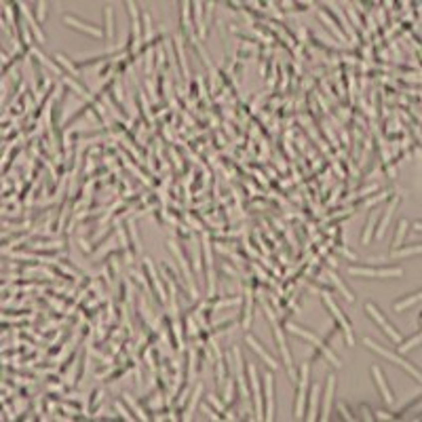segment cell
I'll list each match as a JSON object with an SVG mask.
<instances>
[{"mask_svg":"<svg viewBox=\"0 0 422 422\" xmlns=\"http://www.w3.org/2000/svg\"><path fill=\"white\" fill-rule=\"evenodd\" d=\"M365 344H367V346H370V348H372V351H376V353H378L380 357H384V359H389V361H395V363H397V365H401V367H403V370H408V372H410L412 376H414V378H416V380H420V372H418V370H416V367H414V365H412L410 361H406V359H401V357H397V355H393L391 351H387V348H382L380 344H376V342H374V340H370V338H365Z\"/></svg>","mask_w":422,"mask_h":422,"instance_id":"cell-1","label":"cell"},{"mask_svg":"<svg viewBox=\"0 0 422 422\" xmlns=\"http://www.w3.org/2000/svg\"><path fill=\"white\" fill-rule=\"evenodd\" d=\"M291 331H293V334H298V336H302V338H306V340H308V342H312V344H315V346L319 348V351H321L323 355H325V357H327V359H329V361H331V363H334L336 367H340V365H342V363H340V359H338V357H336L334 353H331V348H329V346H327L325 342H323V340H321V338H317V336H312V334H310V331H306V329H302V327H295V325H291Z\"/></svg>","mask_w":422,"mask_h":422,"instance_id":"cell-2","label":"cell"},{"mask_svg":"<svg viewBox=\"0 0 422 422\" xmlns=\"http://www.w3.org/2000/svg\"><path fill=\"white\" fill-rule=\"evenodd\" d=\"M323 302L327 304V308H329V312H331V317H334L336 321H338V325L342 327V331L346 334V340H348V344H353V329H351V323H348V319L342 315V310H340L338 306H336V302L329 298V295H323Z\"/></svg>","mask_w":422,"mask_h":422,"instance_id":"cell-3","label":"cell"},{"mask_svg":"<svg viewBox=\"0 0 422 422\" xmlns=\"http://www.w3.org/2000/svg\"><path fill=\"white\" fill-rule=\"evenodd\" d=\"M367 312H370V317H372L376 323H378V325H382V329L387 331L389 338L393 340V342H399V340H401L399 331H397V329H393V325H391V323H389L387 319H384V315H382V312H380L378 308L374 306V304H367Z\"/></svg>","mask_w":422,"mask_h":422,"instance_id":"cell-4","label":"cell"},{"mask_svg":"<svg viewBox=\"0 0 422 422\" xmlns=\"http://www.w3.org/2000/svg\"><path fill=\"white\" fill-rule=\"evenodd\" d=\"M268 319H271V325H273V329H275V338H277V344H279V348H281V353H283V359H285V363H287V365H291V357H289V351H287L285 338H283V334H281L279 325H277V319H275V315H273L271 310H268Z\"/></svg>","mask_w":422,"mask_h":422,"instance_id":"cell-5","label":"cell"},{"mask_svg":"<svg viewBox=\"0 0 422 422\" xmlns=\"http://www.w3.org/2000/svg\"><path fill=\"white\" fill-rule=\"evenodd\" d=\"M372 374H374V380H376V387L380 389V393H382V397H384V401L389 403H393V393H391V389L387 387V382H384V376H382V372H380V367H372Z\"/></svg>","mask_w":422,"mask_h":422,"instance_id":"cell-6","label":"cell"},{"mask_svg":"<svg viewBox=\"0 0 422 422\" xmlns=\"http://www.w3.org/2000/svg\"><path fill=\"white\" fill-rule=\"evenodd\" d=\"M334 387H336V378H334V376H329V378H327V391H325V397H323L321 418H327V416H329V406H331V395H334Z\"/></svg>","mask_w":422,"mask_h":422,"instance_id":"cell-7","label":"cell"},{"mask_svg":"<svg viewBox=\"0 0 422 422\" xmlns=\"http://www.w3.org/2000/svg\"><path fill=\"white\" fill-rule=\"evenodd\" d=\"M306 372H308V367L304 365L302 367V382H300V397H298V403H295V416H302V410H304V395H306Z\"/></svg>","mask_w":422,"mask_h":422,"instance_id":"cell-8","label":"cell"},{"mask_svg":"<svg viewBox=\"0 0 422 422\" xmlns=\"http://www.w3.org/2000/svg\"><path fill=\"white\" fill-rule=\"evenodd\" d=\"M353 275H365V277H395L401 275V271H370V268H351Z\"/></svg>","mask_w":422,"mask_h":422,"instance_id":"cell-9","label":"cell"},{"mask_svg":"<svg viewBox=\"0 0 422 422\" xmlns=\"http://www.w3.org/2000/svg\"><path fill=\"white\" fill-rule=\"evenodd\" d=\"M247 342H249V346H251V348H254V351H256V353H258L260 357H262V359H264V361H266V363H268V367H273V370H275V367H277V363H275V359H273L271 355H268V353L264 351V348H262V346H260V344L256 342V340H254V338H251V336H247Z\"/></svg>","mask_w":422,"mask_h":422,"instance_id":"cell-10","label":"cell"},{"mask_svg":"<svg viewBox=\"0 0 422 422\" xmlns=\"http://www.w3.org/2000/svg\"><path fill=\"white\" fill-rule=\"evenodd\" d=\"M266 418L273 416V376H266Z\"/></svg>","mask_w":422,"mask_h":422,"instance_id":"cell-11","label":"cell"},{"mask_svg":"<svg viewBox=\"0 0 422 422\" xmlns=\"http://www.w3.org/2000/svg\"><path fill=\"white\" fill-rule=\"evenodd\" d=\"M66 21L68 23H72L74 28H78V30H83V32H87V34H93V36H100V32H97L93 25H87V23H83V21H76V19H72V17H66Z\"/></svg>","mask_w":422,"mask_h":422,"instance_id":"cell-12","label":"cell"},{"mask_svg":"<svg viewBox=\"0 0 422 422\" xmlns=\"http://www.w3.org/2000/svg\"><path fill=\"white\" fill-rule=\"evenodd\" d=\"M106 36L112 40V36H114V28H112V8H106Z\"/></svg>","mask_w":422,"mask_h":422,"instance_id":"cell-13","label":"cell"},{"mask_svg":"<svg viewBox=\"0 0 422 422\" xmlns=\"http://www.w3.org/2000/svg\"><path fill=\"white\" fill-rule=\"evenodd\" d=\"M418 340H420V334H416L414 338H410L406 344H401V346H399V353H406V351H410V348L414 346V344H418Z\"/></svg>","mask_w":422,"mask_h":422,"instance_id":"cell-14","label":"cell"},{"mask_svg":"<svg viewBox=\"0 0 422 422\" xmlns=\"http://www.w3.org/2000/svg\"><path fill=\"white\" fill-rule=\"evenodd\" d=\"M418 298H420V293L412 295V298H410V300H406V302H397V304H395V310H403V308H408L410 304H412V302H416Z\"/></svg>","mask_w":422,"mask_h":422,"instance_id":"cell-15","label":"cell"},{"mask_svg":"<svg viewBox=\"0 0 422 422\" xmlns=\"http://www.w3.org/2000/svg\"><path fill=\"white\" fill-rule=\"evenodd\" d=\"M406 226H408V222H401V228H399V237L395 239V245H401V239H403V232H406Z\"/></svg>","mask_w":422,"mask_h":422,"instance_id":"cell-16","label":"cell"}]
</instances>
